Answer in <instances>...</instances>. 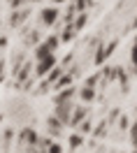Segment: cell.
Instances as JSON below:
<instances>
[{
  "mask_svg": "<svg viewBox=\"0 0 137 153\" xmlns=\"http://www.w3.org/2000/svg\"><path fill=\"white\" fill-rule=\"evenodd\" d=\"M54 2H63V0H54Z\"/></svg>",
  "mask_w": 137,
  "mask_h": 153,
  "instance_id": "7",
  "label": "cell"
},
{
  "mask_svg": "<svg viewBox=\"0 0 137 153\" xmlns=\"http://www.w3.org/2000/svg\"><path fill=\"white\" fill-rule=\"evenodd\" d=\"M56 19H58V10H54V7L42 10V23H44V26H51Z\"/></svg>",
  "mask_w": 137,
  "mask_h": 153,
  "instance_id": "2",
  "label": "cell"
},
{
  "mask_svg": "<svg viewBox=\"0 0 137 153\" xmlns=\"http://www.w3.org/2000/svg\"><path fill=\"white\" fill-rule=\"evenodd\" d=\"M81 97H84V100H91V97H93V88H84V91H81Z\"/></svg>",
  "mask_w": 137,
  "mask_h": 153,
  "instance_id": "5",
  "label": "cell"
},
{
  "mask_svg": "<svg viewBox=\"0 0 137 153\" xmlns=\"http://www.w3.org/2000/svg\"><path fill=\"white\" fill-rule=\"evenodd\" d=\"M84 116H86V109H77V111H74V116H72V123L77 125L79 121H81V118H84Z\"/></svg>",
  "mask_w": 137,
  "mask_h": 153,
  "instance_id": "3",
  "label": "cell"
},
{
  "mask_svg": "<svg viewBox=\"0 0 137 153\" xmlns=\"http://www.w3.org/2000/svg\"><path fill=\"white\" fill-rule=\"evenodd\" d=\"M56 65V58L54 56H47V58H39L37 60V67H35V74L37 76H44V74H49V70Z\"/></svg>",
  "mask_w": 137,
  "mask_h": 153,
  "instance_id": "1",
  "label": "cell"
},
{
  "mask_svg": "<svg viewBox=\"0 0 137 153\" xmlns=\"http://www.w3.org/2000/svg\"><path fill=\"white\" fill-rule=\"evenodd\" d=\"M135 153H137V151H135Z\"/></svg>",
  "mask_w": 137,
  "mask_h": 153,
  "instance_id": "8",
  "label": "cell"
},
{
  "mask_svg": "<svg viewBox=\"0 0 137 153\" xmlns=\"http://www.w3.org/2000/svg\"><path fill=\"white\" fill-rule=\"evenodd\" d=\"M130 58H133V65L137 67V37H135V42H133V51H130Z\"/></svg>",
  "mask_w": 137,
  "mask_h": 153,
  "instance_id": "4",
  "label": "cell"
},
{
  "mask_svg": "<svg viewBox=\"0 0 137 153\" xmlns=\"http://www.w3.org/2000/svg\"><path fill=\"white\" fill-rule=\"evenodd\" d=\"M130 134H133V144L137 146V121L133 123V130H130Z\"/></svg>",
  "mask_w": 137,
  "mask_h": 153,
  "instance_id": "6",
  "label": "cell"
}]
</instances>
